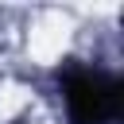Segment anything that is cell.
Instances as JSON below:
<instances>
[{
  "label": "cell",
  "instance_id": "6da1fadb",
  "mask_svg": "<svg viewBox=\"0 0 124 124\" xmlns=\"http://www.w3.org/2000/svg\"><path fill=\"white\" fill-rule=\"evenodd\" d=\"M66 97L78 124H112L120 116V81L108 74H74Z\"/></svg>",
  "mask_w": 124,
  "mask_h": 124
}]
</instances>
